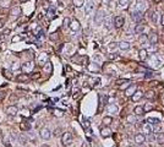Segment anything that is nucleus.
I'll use <instances>...</instances> for the list:
<instances>
[{"label": "nucleus", "mask_w": 164, "mask_h": 147, "mask_svg": "<svg viewBox=\"0 0 164 147\" xmlns=\"http://www.w3.org/2000/svg\"><path fill=\"white\" fill-rule=\"evenodd\" d=\"M54 115L58 116V118H61V116H64V111L60 110V109H55L54 110Z\"/></svg>", "instance_id": "31"}, {"label": "nucleus", "mask_w": 164, "mask_h": 147, "mask_svg": "<svg viewBox=\"0 0 164 147\" xmlns=\"http://www.w3.org/2000/svg\"><path fill=\"white\" fill-rule=\"evenodd\" d=\"M48 16H50V17L54 16V10H53V9H50V10L48 11Z\"/></svg>", "instance_id": "46"}, {"label": "nucleus", "mask_w": 164, "mask_h": 147, "mask_svg": "<svg viewBox=\"0 0 164 147\" xmlns=\"http://www.w3.org/2000/svg\"><path fill=\"white\" fill-rule=\"evenodd\" d=\"M11 16H12V18H17L20 15H21V9L18 6H15V7H12L11 9Z\"/></svg>", "instance_id": "10"}, {"label": "nucleus", "mask_w": 164, "mask_h": 147, "mask_svg": "<svg viewBox=\"0 0 164 147\" xmlns=\"http://www.w3.org/2000/svg\"><path fill=\"white\" fill-rule=\"evenodd\" d=\"M69 26H70V28H71L72 31H75V32L80 29V22L77 21V20H72V21L70 22V25H69Z\"/></svg>", "instance_id": "12"}, {"label": "nucleus", "mask_w": 164, "mask_h": 147, "mask_svg": "<svg viewBox=\"0 0 164 147\" xmlns=\"http://www.w3.org/2000/svg\"><path fill=\"white\" fill-rule=\"evenodd\" d=\"M58 38H59V34H58L57 32H55V33H52V34H49V39H50V40H58Z\"/></svg>", "instance_id": "32"}, {"label": "nucleus", "mask_w": 164, "mask_h": 147, "mask_svg": "<svg viewBox=\"0 0 164 147\" xmlns=\"http://www.w3.org/2000/svg\"><path fill=\"white\" fill-rule=\"evenodd\" d=\"M29 80V76L27 74H20V75L16 77V81L20 83H23V82H27Z\"/></svg>", "instance_id": "9"}, {"label": "nucleus", "mask_w": 164, "mask_h": 147, "mask_svg": "<svg viewBox=\"0 0 164 147\" xmlns=\"http://www.w3.org/2000/svg\"><path fill=\"white\" fill-rule=\"evenodd\" d=\"M39 134H40V137H42L43 140H49L50 136H52V133H50V130L48 129V128H43Z\"/></svg>", "instance_id": "3"}, {"label": "nucleus", "mask_w": 164, "mask_h": 147, "mask_svg": "<svg viewBox=\"0 0 164 147\" xmlns=\"http://www.w3.org/2000/svg\"><path fill=\"white\" fill-rule=\"evenodd\" d=\"M29 136H31V140L32 141H36V137H34V135L32 133H29Z\"/></svg>", "instance_id": "50"}, {"label": "nucleus", "mask_w": 164, "mask_h": 147, "mask_svg": "<svg viewBox=\"0 0 164 147\" xmlns=\"http://www.w3.org/2000/svg\"><path fill=\"white\" fill-rule=\"evenodd\" d=\"M6 113L9 115H11V116H15V115L18 113V108L16 107V105H10V107H7Z\"/></svg>", "instance_id": "6"}, {"label": "nucleus", "mask_w": 164, "mask_h": 147, "mask_svg": "<svg viewBox=\"0 0 164 147\" xmlns=\"http://www.w3.org/2000/svg\"><path fill=\"white\" fill-rule=\"evenodd\" d=\"M118 47L121 50H129L130 47H131V44L129 43V42H120V43L118 44Z\"/></svg>", "instance_id": "14"}, {"label": "nucleus", "mask_w": 164, "mask_h": 147, "mask_svg": "<svg viewBox=\"0 0 164 147\" xmlns=\"http://www.w3.org/2000/svg\"><path fill=\"white\" fill-rule=\"evenodd\" d=\"M103 123L105 124V125H109L111 123V118L110 116H105V118H103Z\"/></svg>", "instance_id": "35"}, {"label": "nucleus", "mask_w": 164, "mask_h": 147, "mask_svg": "<svg viewBox=\"0 0 164 147\" xmlns=\"http://www.w3.org/2000/svg\"><path fill=\"white\" fill-rule=\"evenodd\" d=\"M3 72H4V76L6 77V79H12V74H11V70H6V69H4L3 70Z\"/></svg>", "instance_id": "27"}, {"label": "nucleus", "mask_w": 164, "mask_h": 147, "mask_svg": "<svg viewBox=\"0 0 164 147\" xmlns=\"http://www.w3.org/2000/svg\"><path fill=\"white\" fill-rule=\"evenodd\" d=\"M12 0H0V7L3 9H6V7H10Z\"/></svg>", "instance_id": "17"}, {"label": "nucleus", "mask_w": 164, "mask_h": 147, "mask_svg": "<svg viewBox=\"0 0 164 147\" xmlns=\"http://www.w3.org/2000/svg\"><path fill=\"white\" fill-rule=\"evenodd\" d=\"M145 141H146V136L143 135V134H137L135 136V142L139 145H142L145 144Z\"/></svg>", "instance_id": "11"}, {"label": "nucleus", "mask_w": 164, "mask_h": 147, "mask_svg": "<svg viewBox=\"0 0 164 147\" xmlns=\"http://www.w3.org/2000/svg\"><path fill=\"white\" fill-rule=\"evenodd\" d=\"M131 97H132V99H134V100H137L140 97H143V94L141 93V92H137V91H136V92H135L134 94H132Z\"/></svg>", "instance_id": "30"}, {"label": "nucleus", "mask_w": 164, "mask_h": 147, "mask_svg": "<svg viewBox=\"0 0 164 147\" xmlns=\"http://www.w3.org/2000/svg\"><path fill=\"white\" fill-rule=\"evenodd\" d=\"M20 129H21L22 131H29V129H31V124H29L26 119H23L22 123H20Z\"/></svg>", "instance_id": "7"}, {"label": "nucleus", "mask_w": 164, "mask_h": 147, "mask_svg": "<svg viewBox=\"0 0 164 147\" xmlns=\"http://www.w3.org/2000/svg\"><path fill=\"white\" fill-rule=\"evenodd\" d=\"M45 66H44V69H45L47 71H52V64L50 63H45Z\"/></svg>", "instance_id": "40"}, {"label": "nucleus", "mask_w": 164, "mask_h": 147, "mask_svg": "<svg viewBox=\"0 0 164 147\" xmlns=\"http://www.w3.org/2000/svg\"><path fill=\"white\" fill-rule=\"evenodd\" d=\"M143 9H145V3L141 1V0H139V1H137V5H136V11H141V12H142Z\"/></svg>", "instance_id": "24"}, {"label": "nucleus", "mask_w": 164, "mask_h": 147, "mask_svg": "<svg viewBox=\"0 0 164 147\" xmlns=\"http://www.w3.org/2000/svg\"><path fill=\"white\" fill-rule=\"evenodd\" d=\"M148 38H150L151 44H157V42H158V34L157 33H151V36L148 37Z\"/></svg>", "instance_id": "19"}, {"label": "nucleus", "mask_w": 164, "mask_h": 147, "mask_svg": "<svg viewBox=\"0 0 164 147\" xmlns=\"http://www.w3.org/2000/svg\"><path fill=\"white\" fill-rule=\"evenodd\" d=\"M20 39H21V37H18V36H15L14 38H12V42H14V43H15V42H18V40H20Z\"/></svg>", "instance_id": "45"}, {"label": "nucleus", "mask_w": 164, "mask_h": 147, "mask_svg": "<svg viewBox=\"0 0 164 147\" xmlns=\"http://www.w3.org/2000/svg\"><path fill=\"white\" fill-rule=\"evenodd\" d=\"M60 133H61V129L59 128V129H57L55 131H54V135H55V136H58V135H60Z\"/></svg>", "instance_id": "44"}, {"label": "nucleus", "mask_w": 164, "mask_h": 147, "mask_svg": "<svg viewBox=\"0 0 164 147\" xmlns=\"http://www.w3.org/2000/svg\"><path fill=\"white\" fill-rule=\"evenodd\" d=\"M130 3V0H119V6L122 7V9H126Z\"/></svg>", "instance_id": "25"}, {"label": "nucleus", "mask_w": 164, "mask_h": 147, "mask_svg": "<svg viewBox=\"0 0 164 147\" xmlns=\"http://www.w3.org/2000/svg\"><path fill=\"white\" fill-rule=\"evenodd\" d=\"M88 70L92 72H96V71H99L100 70V66L98 64H96V63H92L91 65H88Z\"/></svg>", "instance_id": "16"}, {"label": "nucleus", "mask_w": 164, "mask_h": 147, "mask_svg": "<svg viewBox=\"0 0 164 147\" xmlns=\"http://www.w3.org/2000/svg\"><path fill=\"white\" fill-rule=\"evenodd\" d=\"M21 1H22V3H25V1H27V0H21Z\"/></svg>", "instance_id": "54"}, {"label": "nucleus", "mask_w": 164, "mask_h": 147, "mask_svg": "<svg viewBox=\"0 0 164 147\" xmlns=\"http://www.w3.org/2000/svg\"><path fill=\"white\" fill-rule=\"evenodd\" d=\"M32 69H33V64L31 61H26V63H23V64L21 65V70L23 72H28V71H31Z\"/></svg>", "instance_id": "5"}, {"label": "nucleus", "mask_w": 164, "mask_h": 147, "mask_svg": "<svg viewBox=\"0 0 164 147\" xmlns=\"http://www.w3.org/2000/svg\"><path fill=\"white\" fill-rule=\"evenodd\" d=\"M139 54H140V59H141L142 61H145L147 59V50L146 49H141Z\"/></svg>", "instance_id": "23"}, {"label": "nucleus", "mask_w": 164, "mask_h": 147, "mask_svg": "<svg viewBox=\"0 0 164 147\" xmlns=\"http://www.w3.org/2000/svg\"><path fill=\"white\" fill-rule=\"evenodd\" d=\"M111 23H114V22L111 21V18H110V17H108L107 20H105V26H107V28H110V27H111Z\"/></svg>", "instance_id": "33"}, {"label": "nucleus", "mask_w": 164, "mask_h": 147, "mask_svg": "<svg viewBox=\"0 0 164 147\" xmlns=\"http://www.w3.org/2000/svg\"><path fill=\"white\" fill-rule=\"evenodd\" d=\"M107 110L109 111V113H118L119 108H118V105H115V104H109L107 107Z\"/></svg>", "instance_id": "18"}, {"label": "nucleus", "mask_w": 164, "mask_h": 147, "mask_svg": "<svg viewBox=\"0 0 164 147\" xmlns=\"http://www.w3.org/2000/svg\"><path fill=\"white\" fill-rule=\"evenodd\" d=\"M42 147H48V146H47V145H44V146H42Z\"/></svg>", "instance_id": "55"}, {"label": "nucleus", "mask_w": 164, "mask_h": 147, "mask_svg": "<svg viewBox=\"0 0 164 147\" xmlns=\"http://www.w3.org/2000/svg\"><path fill=\"white\" fill-rule=\"evenodd\" d=\"M102 1H103V3H105V4H108V3H110L111 0H102Z\"/></svg>", "instance_id": "51"}, {"label": "nucleus", "mask_w": 164, "mask_h": 147, "mask_svg": "<svg viewBox=\"0 0 164 147\" xmlns=\"http://www.w3.org/2000/svg\"><path fill=\"white\" fill-rule=\"evenodd\" d=\"M143 31H145V26L143 25H137L135 28V32L136 33H142Z\"/></svg>", "instance_id": "28"}, {"label": "nucleus", "mask_w": 164, "mask_h": 147, "mask_svg": "<svg viewBox=\"0 0 164 147\" xmlns=\"http://www.w3.org/2000/svg\"><path fill=\"white\" fill-rule=\"evenodd\" d=\"M124 22H125V18L122 17V16H116V17L114 18V25L116 28L122 27V26H124Z\"/></svg>", "instance_id": "4"}, {"label": "nucleus", "mask_w": 164, "mask_h": 147, "mask_svg": "<svg viewBox=\"0 0 164 147\" xmlns=\"http://www.w3.org/2000/svg\"><path fill=\"white\" fill-rule=\"evenodd\" d=\"M136 91H137V85H135V83H134V85H131V86L129 87L127 90L125 91V93H126V96H127V97H131V96L135 93Z\"/></svg>", "instance_id": "8"}, {"label": "nucleus", "mask_w": 164, "mask_h": 147, "mask_svg": "<svg viewBox=\"0 0 164 147\" xmlns=\"http://www.w3.org/2000/svg\"><path fill=\"white\" fill-rule=\"evenodd\" d=\"M104 18H105L104 11L103 10H98V11H97L96 16H94V22H96L97 25H100V23L104 21Z\"/></svg>", "instance_id": "2"}, {"label": "nucleus", "mask_w": 164, "mask_h": 147, "mask_svg": "<svg viewBox=\"0 0 164 147\" xmlns=\"http://www.w3.org/2000/svg\"><path fill=\"white\" fill-rule=\"evenodd\" d=\"M39 77H40L39 72H34V74H32V75H31V79H32V80H38Z\"/></svg>", "instance_id": "36"}, {"label": "nucleus", "mask_w": 164, "mask_h": 147, "mask_svg": "<svg viewBox=\"0 0 164 147\" xmlns=\"http://www.w3.org/2000/svg\"><path fill=\"white\" fill-rule=\"evenodd\" d=\"M4 23H5V18H1V20H0V28L4 27Z\"/></svg>", "instance_id": "47"}, {"label": "nucleus", "mask_w": 164, "mask_h": 147, "mask_svg": "<svg viewBox=\"0 0 164 147\" xmlns=\"http://www.w3.org/2000/svg\"><path fill=\"white\" fill-rule=\"evenodd\" d=\"M154 1H156V3H161L162 0H154Z\"/></svg>", "instance_id": "53"}, {"label": "nucleus", "mask_w": 164, "mask_h": 147, "mask_svg": "<svg viewBox=\"0 0 164 147\" xmlns=\"http://www.w3.org/2000/svg\"><path fill=\"white\" fill-rule=\"evenodd\" d=\"M10 135H11V137H12V140H15V141L18 139V135H17V133H16V131H11Z\"/></svg>", "instance_id": "38"}, {"label": "nucleus", "mask_w": 164, "mask_h": 147, "mask_svg": "<svg viewBox=\"0 0 164 147\" xmlns=\"http://www.w3.org/2000/svg\"><path fill=\"white\" fill-rule=\"evenodd\" d=\"M163 103H164V99H163Z\"/></svg>", "instance_id": "57"}, {"label": "nucleus", "mask_w": 164, "mask_h": 147, "mask_svg": "<svg viewBox=\"0 0 164 147\" xmlns=\"http://www.w3.org/2000/svg\"><path fill=\"white\" fill-rule=\"evenodd\" d=\"M69 23H70V18H68V17H66V18L64 20V27H68V26H69Z\"/></svg>", "instance_id": "43"}, {"label": "nucleus", "mask_w": 164, "mask_h": 147, "mask_svg": "<svg viewBox=\"0 0 164 147\" xmlns=\"http://www.w3.org/2000/svg\"><path fill=\"white\" fill-rule=\"evenodd\" d=\"M100 134H102L103 137H109L111 135V130L109 128H102L100 129Z\"/></svg>", "instance_id": "13"}, {"label": "nucleus", "mask_w": 164, "mask_h": 147, "mask_svg": "<svg viewBox=\"0 0 164 147\" xmlns=\"http://www.w3.org/2000/svg\"><path fill=\"white\" fill-rule=\"evenodd\" d=\"M154 139H156L157 142H159V144H164V134L163 133H158Z\"/></svg>", "instance_id": "22"}, {"label": "nucleus", "mask_w": 164, "mask_h": 147, "mask_svg": "<svg viewBox=\"0 0 164 147\" xmlns=\"http://www.w3.org/2000/svg\"><path fill=\"white\" fill-rule=\"evenodd\" d=\"M72 142V134L71 133H65L63 134V137H61V144L64 146H68Z\"/></svg>", "instance_id": "1"}, {"label": "nucleus", "mask_w": 164, "mask_h": 147, "mask_svg": "<svg viewBox=\"0 0 164 147\" xmlns=\"http://www.w3.org/2000/svg\"><path fill=\"white\" fill-rule=\"evenodd\" d=\"M134 111H135V114H136V115H142L143 113H145V108L141 107V105H137V107H135Z\"/></svg>", "instance_id": "20"}, {"label": "nucleus", "mask_w": 164, "mask_h": 147, "mask_svg": "<svg viewBox=\"0 0 164 147\" xmlns=\"http://www.w3.org/2000/svg\"><path fill=\"white\" fill-rule=\"evenodd\" d=\"M147 121H148V124H153V125H158V124H159V119H157V118H150L148 119V120H147Z\"/></svg>", "instance_id": "26"}, {"label": "nucleus", "mask_w": 164, "mask_h": 147, "mask_svg": "<svg viewBox=\"0 0 164 147\" xmlns=\"http://www.w3.org/2000/svg\"><path fill=\"white\" fill-rule=\"evenodd\" d=\"M127 121H129V123H135V121H136V118H135V116H131V115H129V116H127Z\"/></svg>", "instance_id": "41"}, {"label": "nucleus", "mask_w": 164, "mask_h": 147, "mask_svg": "<svg viewBox=\"0 0 164 147\" xmlns=\"http://www.w3.org/2000/svg\"><path fill=\"white\" fill-rule=\"evenodd\" d=\"M116 47H118V43H115V42H111V43H109V49H110V50L116 49Z\"/></svg>", "instance_id": "37"}, {"label": "nucleus", "mask_w": 164, "mask_h": 147, "mask_svg": "<svg viewBox=\"0 0 164 147\" xmlns=\"http://www.w3.org/2000/svg\"><path fill=\"white\" fill-rule=\"evenodd\" d=\"M152 20H153L154 23H158V14H157V12L152 14Z\"/></svg>", "instance_id": "39"}, {"label": "nucleus", "mask_w": 164, "mask_h": 147, "mask_svg": "<svg viewBox=\"0 0 164 147\" xmlns=\"http://www.w3.org/2000/svg\"><path fill=\"white\" fill-rule=\"evenodd\" d=\"M21 66H20V64H17V63H14L12 64V69L11 70H17V69H20Z\"/></svg>", "instance_id": "42"}, {"label": "nucleus", "mask_w": 164, "mask_h": 147, "mask_svg": "<svg viewBox=\"0 0 164 147\" xmlns=\"http://www.w3.org/2000/svg\"><path fill=\"white\" fill-rule=\"evenodd\" d=\"M126 81H127V80H120V81H118L116 83H118L119 86H120V85H122V83H124V82H126Z\"/></svg>", "instance_id": "48"}, {"label": "nucleus", "mask_w": 164, "mask_h": 147, "mask_svg": "<svg viewBox=\"0 0 164 147\" xmlns=\"http://www.w3.org/2000/svg\"><path fill=\"white\" fill-rule=\"evenodd\" d=\"M162 25L164 26V15H163V16H162Z\"/></svg>", "instance_id": "52"}, {"label": "nucleus", "mask_w": 164, "mask_h": 147, "mask_svg": "<svg viewBox=\"0 0 164 147\" xmlns=\"http://www.w3.org/2000/svg\"><path fill=\"white\" fill-rule=\"evenodd\" d=\"M83 4H85V0H74V5H75L76 7L83 6Z\"/></svg>", "instance_id": "29"}, {"label": "nucleus", "mask_w": 164, "mask_h": 147, "mask_svg": "<svg viewBox=\"0 0 164 147\" xmlns=\"http://www.w3.org/2000/svg\"><path fill=\"white\" fill-rule=\"evenodd\" d=\"M92 9H93V1H92V0H88V1H87V4H86V7H85L86 14H87V15L91 14Z\"/></svg>", "instance_id": "15"}, {"label": "nucleus", "mask_w": 164, "mask_h": 147, "mask_svg": "<svg viewBox=\"0 0 164 147\" xmlns=\"http://www.w3.org/2000/svg\"><path fill=\"white\" fill-rule=\"evenodd\" d=\"M6 147H11V146H9V145H7V144H6Z\"/></svg>", "instance_id": "56"}, {"label": "nucleus", "mask_w": 164, "mask_h": 147, "mask_svg": "<svg viewBox=\"0 0 164 147\" xmlns=\"http://www.w3.org/2000/svg\"><path fill=\"white\" fill-rule=\"evenodd\" d=\"M145 97L146 98H154V92L153 91H148V92L145 94Z\"/></svg>", "instance_id": "34"}, {"label": "nucleus", "mask_w": 164, "mask_h": 147, "mask_svg": "<svg viewBox=\"0 0 164 147\" xmlns=\"http://www.w3.org/2000/svg\"><path fill=\"white\" fill-rule=\"evenodd\" d=\"M17 140L20 141L18 144H21V145H26V144H27V141H28V139H27V137H26L25 135H22V134H20V135H18V139H17Z\"/></svg>", "instance_id": "21"}, {"label": "nucleus", "mask_w": 164, "mask_h": 147, "mask_svg": "<svg viewBox=\"0 0 164 147\" xmlns=\"http://www.w3.org/2000/svg\"><path fill=\"white\" fill-rule=\"evenodd\" d=\"M146 39H147L146 36H141V37H140V40H141V42H145Z\"/></svg>", "instance_id": "49"}]
</instances>
